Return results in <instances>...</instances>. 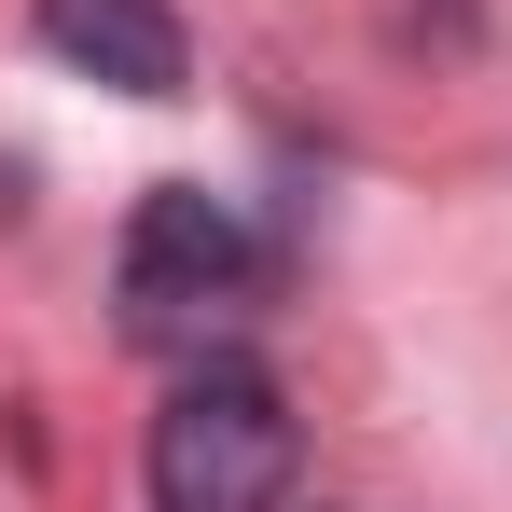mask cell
Wrapping results in <instances>:
<instances>
[{
    "label": "cell",
    "instance_id": "3957f363",
    "mask_svg": "<svg viewBox=\"0 0 512 512\" xmlns=\"http://www.w3.org/2000/svg\"><path fill=\"white\" fill-rule=\"evenodd\" d=\"M42 42L70 70H97L111 97H180V70H194L167 0H42Z\"/></svg>",
    "mask_w": 512,
    "mask_h": 512
},
{
    "label": "cell",
    "instance_id": "7a4b0ae2",
    "mask_svg": "<svg viewBox=\"0 0 512 512\" xmlns=\"http://www.w3.org/2000/svg\"><path fill=\"white\" fill-rule=\"evenodd\" d=\"M250 263H263L250 222H236L222 194L167 180V194H139V222H125V319H139V333H180L194 305H236Z\"/></svg>",
    "mask_w": 512,
    "mask_h": 512
},
{
    "label": "cell",
    "instance_id": "6da1fadb",
    "mask_svg": "<svg viewBox=\"0 0 512 512\" xmlns=\"http://www.w3.org/2000/svg\"><path fill=\"white\" fill-rule=\"evenodd\" d=\"M291 499V416L250 360L180 374V402L153 416V512H277Z\"/></svg>",
    "mask_w": 512,
    "mask_h": 512
}]
</instances>
